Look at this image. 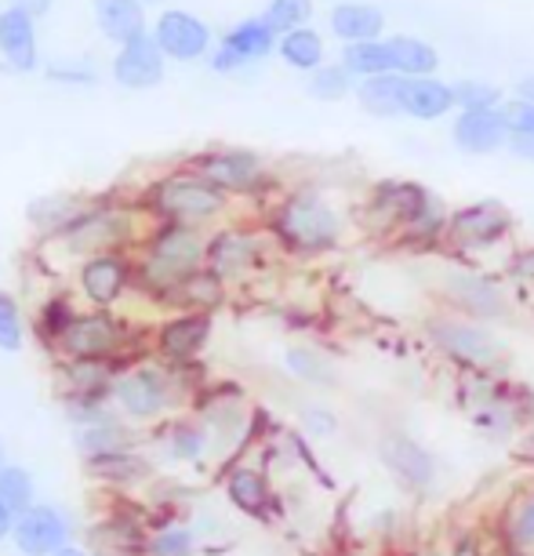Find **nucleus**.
<instances>
[{
  "label": "nucleus",
  "mask_w": 534,
  "mask_h": 556,
  "mask_svg": "<svg viewBox=\"0 0 534 556\" xmlns=\"http://www.w3.org/2000/svg\"><path fill=\"white\" fill-rule=\"evenodd\" d=\"M269 48H274V29H269V23H240L233 34L226 37L223 55L215 59V66L233 70V66H240V62L262 59Z\"/></svg>",
  "instance_id": "obj_16"
},
{
  "label": "nucleus",
  "mask_w": 534,
  "mask_h": 556,
  "mask_svg": "<svg viewBox=\"0 0 534 556\" xmlns=\"http://www.w3.org/2000/svg\"><path fill=\"white\" fill-rule=\"evenodd\" d=\"M331 23L339 37L353 40V45H364V40H371L382 29V15L364 4H342V8H334Z\"/></svg>",
  "instance_id": "obj_23"
},
{
  "label": "nucleus",
  "mask_w": 534,
  "mask_h": 556,
  "mask_svg": "<svg viewBox=\"0 0 534 556\" xmlns=\"http://www.w3.org/2000/svg\"><path fill=\"white\" fill-rule=\"evenodd\" d=\"M0 498L15 513L34 509V477L23 466H4L0 469Z\"/></svg>",
  "instance_id": "obj_29"
},
{
  "label": "nucleus",
  "mask_w": 534,
  "mask_h": 556,
  "mask_svg": "<svg viewBox=\"0 0 534 556\" xmlns=\"http://www.w3.org/2000/svg\"><path fill=\"white\" fill-rule=\"evenodd\" d=\"M48 4H51V0H15V8H18V12H26V15L48 12Z\"/></svg>",
  "instance_id": "obj_45"
},
{
  "label": "nucleus",
  "mask_w": 534,
  "mask_h": 556,
  "mask_svg": "<svg viewBox=\"0 0 534 556\" xmlns=\"http://www.w3.org/2000/svg\"><path fill=\"white\" fill-rule=\"evenodd\" d=\"M91 469H96L99 477H106V480H131V477H139L145 466L135 455L113 451V455H96V458H91Z\"/></svg>",
  "instance_id": "obj_34"
},
{
  "label": "nucleus",
  "mask_w": 534,
  "mask_h": 556,
  "mask_svg": "<svg viewBox=\"0 0 534 556\" xmlns=\"http://www.w3.org/2000/svg\"><path fill=\"white\" fill-rule=\"evenodd\" d=\"M498 88L491 84H480V80H466L462 88H455V102L462 106L466 113H476V110H495L498 106Z\"/></svg>",
  "instance_id": "obj_36"
},
{
  "label": "nucleus",
  "mask_w": 534,
  "mask_h": 556,
  "mask_svg": "<svg viewBox=\"0 0 534 556\" xmlns=\"http://www.w3.org/2000/svg\"><path fill=\"white\" fill-rule=\"evenodd\" d=\"M0 51L8 55L15 70H34L37 66V34L26 12L12 8L8 15H0Z\"/></svg>",
  "instance_id": "obj_15"
},
{
  "label": "nucleus",
  "mask_w": 534,
  "mask_h": 556,
  "mask_svg": "<svg viewBox=\"0 0 534 556\" xmlns=\"http://www.w3.org/2000/svg\"><path fill=\"white\" fill-rule=\"evenodd\" d=\"M277 233L298 255H320V251H331L339 244L342 223L320 197L298 193L277 212Z\"/></svg>",
  "instance_id": "obj_2"
},
{
  "label": "nucleus",
  "mask_w": 534,
  "mask_h": 556,
  "mask_svg": "<svg viewBox=\"0 0 534 556\" xmlns=\"http://www.w3.org/2000/svg\"><path fill=\"white\" fill-rule=\"evenodd\" d=\"M520 102H534V77L520 80Z\"/></svg>",
  "instance_id": "obj_47"
},
{
  "label": "nucleus",
  "mask_w": 534,
  "mask_h": 556,
  "mask_svg": "<svg viewBox=\"0 0 534 556\" xmlns=\"http://www.w3.org/2000/svg\"><path fill=\"white\" fill-rule=\"evenodd\" d=\"M400 84H404V77H393V73H385V77H371L360 88L364 110L379 113V117H393V113H400Z\"/></svg>",
  "instance_id": "obj_28"
},
{
  "label": "nucleus",
  "mask_w": 534,
  "mask_h": 556,
  "mask_svg": "<svg viewBox=\"0 0 534 556\" xmlns=\"http://www.w3.org/2000/svg\"><path fill=\"white\" fill-rule=\"evenodd\" d=\"M0 469H4V444H0Z\"/></svg>",
  "instance_id": "obj_50"
},
{
  "label": "nucleus",
  "mask_w": 534,
  "mask_h": 556,
  "mask_svg": "<svg viewBox=\"0 0 534 556\" xmlns=\"http://www.w3.org/2000/svg\"><path fill=\"white\" fill-rule=\"evenodd\" d=\"M96 15H99L102 34L120 40V45H131V40L142 37L139 0H96Z\"/></svg>",
  "instance_id": "obj_21"
},
{
  "label": "nucleus",
  "mask_w": 534,
  "mask_h": 556,
  "mask_svg": "<svg viewBox=\"0 0 534 556\" xmlns=\"http://www.w3.org/2000/svg\"><path fill=\"white\" fill-rule=\"evenodd\" d=\"M280 51H284V59L291 62V66H298V70H313L320 62V55H323L320 37L309 34V29H295V34H288L284 45H280Z\"/></svg>",
  "instance_id": "obj_31"
},
{
  "label": "nucleus",
  "mask_w": 534,
  "mask_h": 556,
  "mask_svg": "<svg viewBox=\"0 0 534 556\" xmlns=\"http://www.w3.org/2000/svg\"><path fill=\"white\" fill-rule=\"evenodd\" d=\"M520 455L527 458V462H534V429H527V433H523V440H520Z\"/></svg>",
  "instance_id": "obj_46"
},
{
  "label": "nucleus",
  "mask_w": 534,
  "mask_h": 556,
  "mask_svg": "<svg viewBox=\"0 0 534 556\" xmlns=\"http://www.w3.org/2000/svg\"><path fill=\"white\" fill-rule=\"evenodd\" d=\"M153 556H193V534L186 528H167L150 542Z\"/></svg>",
  "instance_id": "obj_37"
},
{
  "label": "nucleus",
  "mask_w": 534,
  "mask_h": 556,
  "mask_svg": "<svg viewBox=\"0 0 534 556\" xmlns=\"http://www.w3.org/2000/svg\"><path fill=\"white\" fill-rule=\"evenodd\" d=\"M379 462L385 466V473L407 491H429L440 480V462L433 451L422 440L400 433V429L379 440Z\"/></svg>",
  "instance_id": "obj_3"
},
{
  "label": "nucleus",
  "mask_w": 534,
  "mask_h": 556,
  "mask_svg": "<svg viewBox=\"0 0 534 556\" xmlns=\"http://www.w3.org/2000/svg\"><path fill=\"white\" fill-rule=\"evenodd\" d=\"M226 495L240 513H247V517H255V520H269V509H274V488H269V480L262 477L258 469H237L226 484Z\"/></svg>",
  "instance_id": "obj_17"
},
{
  "label": "nucleus",
  "mask_w": 534,
  "mask_h": 556,
  "mask_svg": "<svg viewBox=\"0 0 534 556\" xmlns=\"http://www.w3.org/2000/svg\"><path fill=\"white\" fill-rule=\"evenodd\" d=\"M204 447H207V433L201 426H175L171 437H167V451L178 462H196L204 455Z\"/></svg>",
  "instance_id": "obj_32"
},
{
  "label": "nucleus",
  "mask_w": 534,
  "mask_h": 556,
  "mask_svg": "<svg viewBox=\"0 0 534 556\" xmlns=\"http://www.w3.org/2000/svg\"><path fill=\"white\" fill-rule=\"evenodd\" d=\"M51 77L77 84V80H91V70L88 66H55V70H51Z\"/></svg>",
  "instance_id": "obj_41"
},
{
  "label": "nucleus",
  "mask_w": 534,
  "mask_h": 556,
  "mask_svg": "<svg viewBox=\"0 0 534 556\" xmlns=\"http://www.w3.org/2000/svg\"><path fill=\"white\" fill-rule=\"evenodd\" d=\"M15 545L26 556H55L69 545V520L51 506H34L18 513Z\"/></svg>",
  "instance_id": "obj_5"
},
{
  "label": "nucleus",
  "mask_w": 534,
  "mask_h": 556,
  "mask_svg": "<svg viewBox=\"0 0 534 556\" xmlns=\"http://www.w3.org/2000/svg\"><path fill=\"white\" fill-rule=\"evenodd\" d=\"M452 556H480V539L476 534H462V539L452 545Z\"/></svg>",
  "instance_id": "obj_44"
},
{
  "label": "nucleus",
  "mask_w": 534,
  "mask_h": 556,
  "mask_svg": "<svg viewBox=\"0 0 534 556\" xmlns=\"http://www.w3.org/2000/svg\"><path fill=\"white\" fill-rule=\"evenodd\" d=\"M309 18V0H274L266 12V23L269 29H291L295 34L298 23Z\"/></svg>",
  "instance_id": "obj_35"
},
{
  "label": "nucleus",
  "mask_w": 534,
  "mask_h": 556,
  "mask_svg": "<svg viewBox=\"0 0 534 556\" xmlns=\"http://www.w3.org/2000/svg\"><path fill=\"white\" fill-rule=\"evenodd\" d=\"M302 429H306L309 437H317V440H328L339 433V415L328 412L323 404H313L302 412Z\"/></svg>",
  "instance_id": "obj_38"
},
{
  "label": "nucleus",
  "mask_w": 534,
  "mask_h": 556,
  "mask_svg": "<svg viewBox=\"0 0 534 556\" xmlns=\"http://www.w3.org/2000/svg\"><path fill=\"white\" fill-rule=\"evenodd\" d=\"M0 350H23V313H18L15 299L4 295V291H0Z\"/></svg>",
  "instance_id": "obj_33"
},
{
  "label": "nucleus",
  "mask_w": 534,
  "mask_h": 556,
  "mask_svg": "<svg viewBox=\"0 0 534 556\" xmlns=\"http://www.w3.org/2000/svg\"><path fill=\"white\" fill-rule=\"evenodd\" d=\"M455 88H444L440 80H425V77H404L400 84V113L418 121H436L444 117L447 110H455Z\"/></svg>",
  "instance_id": "obj_14"
},
{
  "label": "nucleus",
  "mask_w": 534,
  "mask_h": 556,
  "mask_svg": "<svg viewBox=\"0 0 534 556\" xmlns=\"http://www.w3.org/2000/svg\"><path fill=\"white\" fill-rule=\"evenodd\" d=\"M452 233L466 248H491L509 233V212L495 201H480L473 207H462L452 218Z\"/></svg>",
  "instance_id": "obj_9"
},
{
  "label": "nucleus",
  "mask_w": 534,
  "mask_h": 556,
  "mask_svg": "<svg viewBox=\"0 0 534 556\" xmlns=\"http://www.w3.org/2000/svg\"><path fill=\"white\" fill-rule=\"evenodd\" d=\"M429 556H440V553H429Z\"/></svg>",
  "instance_id": "obj_51"
},
{
  "label": "nucleus",
  "mask_w": 534,
  "mask_h": 556,
  "mask_svg": "<svg viewBox=\"0 0 534 556\" xmlns=\"http://www.w3.org/2000/svg\"><path fill=\"white\" fill-rule=\"evenodd\" d=\"M77 447L88 451L91 458H96V455H113V451H120V447H124V429H120V426H113V422L80 426Z\"/></svg>",
  "instance_id": "obj_30"
},
{
  "label": "nucleus",
  "mask_w": 534,
  "mask_h": 556,
  "mask_svg": "<svg viewBox=\"0 0 534 556\" xmlns=\"http://www.w3.org/2000/svg\"><path fill=\"white\" fill-rule=\"evenodd\" d=\"M156 204H161L164 215L182 218V223H196V218H212L226 204V197L215 186L193 182V178H175V182L161 186Z\"/></svg>",
  "instance_id": "obj_8"
},
{
  "label": "nucleus",
  "mask_w": 534,
  "mask_h": 556,
  "mask_svg": "<svg viewBox=\"0 0 534 556\" xmlns=\"http://www.w3.org/2000/svg\"><path fill=\"white\" fill-rule=\"evenodd\" d=\"M425 339L436 353H444L462 371H498V364L506 361V342L480 320L429 317Z\"/></svg>",
  "instance_id": "obj_1"
},
{
  "label": "nucleus",
  "mask_w": 534,
  "mask_h": 556,
  "mask_svg": "<svg viewBox=\"0 0 534 556\" xmlns=\"http://www.w3.org/2000/svg\"><path fill=\"white\" fill-rule=\"evenodd\" d=\"M509 139H512L509 117L501 110L462 113V117L455 121V142H458V150H466V153H495Z\"/></svg>",
  "instance_id": "obj_10"
},
{
  "label": "nucleus",
  "mask_w": 534,
  "mask_h": 556,
  "mask_svg": "<svg viewBox=\"0 0 534 556\" xmlns=\"http://www.w3.org/2000/svg\"><path fill=\"white\" fill-rule=\"evenodd\" d=\"M15 520H18V513L8 506L4 498H0V539H8V534H15Z\"/></svg>",
  "instance_id": "obj_43"
},
{
  "label": "nucleus",
  "mask_w": 534,
  "mask_h": 556,
  "mask_svg": "<svg viewBox=\"0 0 534 556\" xmlns=\"http://www.w3.org/2000/svg\"><path fill=\"white\" fill-rule=\"evenodd\" d=\"M55 556H88V553H84V549H73V545H66V549L55 553Z\"/></svg>",
  "instance_id": "obj_49"
},
{
  "label": "nucleus",
  "mask_w": 534,
  "mask_h": 556,
  "mask_svg": "<svg viewBox=\"0 0 534 556\" xmlns=\"http://www.w3.org/2000/svg\"><path fill=\"white\" fill-rule=\"evenodd\" d=\"M284 364H288V371L295 375L298 382L317 386V390H323V386H334L331 361L323 353L313 350V345H291V350L284 353Z\"/></svg>",
  "instance_id": "obj_22"
},
{
  "label": "nucleus",
  "mask_w": 534,
  "mask_h": 556,
  "mask_svg": "<svg viewBox=\"0 0 534 556\" xmlns=\"http://www.w3.org/2000/svg\"><path fill=\"white\" fill-rule=\"evenodd\" d=\"M117 401L131 418H153L167 407V382L156 371H131L117 382Z\"/></svg>",
  "instance_id": "obj_12"
},
{
  "label": "nucleus",
  "mask_w": 534,
  "mask_h": 556,
  "mask_svg": "<svg viewBox=\"0 0 534 556\" xmlns=\"http://www.w3.org/2000/svg\"><path fill=\"white\" fill-rule=\"evenodd\" d=\"M251 255H255V244L240 233H226L212 244V266H215L218 277H233V273H240L247 266Z\"/></svg>",
  "instance_id": "obj_27"
},
{
  "label": "nucleus",
  "mask_w": 534,
  "mask_h": 556,
  "mask_svg": "<svg viewBox=\"0 0 534 556\" xmlns=\"http://www.w3.org/2000/svg\"><path fill=\"white\" fill-rule=\"evenodd\" d=\"M204 175L218 190H251L262 178V164L251 153H218L204 161Z\"/></svg>",
  "instance_id": "obj_19"
},
{
  "label": "nucleus",
  "mask_w": 534,
  "mask_h": 556,
  "mask_svg": "<svg viewBox=\"0 0 534 556\" xmlns=\"http://www.w3.org/2000/svg\"><path fill=\"white\" fill-rule=\"evenodd\" d=\"M390 51H393L396 70L407 73V77H425V73H433V66H436V51L429 48L425 40L393 37L390 40Z\"/></svg>",
  "instance_id": "obj_26"
},
{
  "label": "nucleus",
  "mask_w": 534,
  "mask_h": 556,
  "mask_svg": "<svg viewBox=\"0 0 534 556\" xmlns=\"http://www.w3.org/2000/svg\"><path fill=\"white\" fill-rule=\"evenodd\" d=\"M84 291H88L91 302H99V306H110V302H117V295L128 285V273H124V262L113 258V255H102V258H91L88 266H84Z\"/></svg>",
  "instance_id": "obj_20"
},
{
  "label": "nucleus",
  "mask_w": 534,
  "mask_h": 556,
  "mask_svg": "<svg viewBox=\"0 0 534 556\" xmlns=\"http://www.w3.org/2000/svg\"><path fill=\"white\" fill-rule=\"evenodd\" d=\"M349 91V80H345V70H320L313 77V96L317 99H339Z\"/></svg>",
  "instance_id": "obj_39"
},
{
  "label": "nucleus",
  "mask_w": 534,
  "mask_h": 556,
  "mask_svg": "<svg viewBox=\"0 0 534 556\" xmlns=\"http://www.w3.org/2000/svg\"><path fill=\"white\" fill-rule=\"evenodd\" d=\"M201 258H204V248H201V240H196V233H190V229H182V226L164 229L161 240H156L150 251V277L156 285H178V280L193 277Z\"/></svg>",
  "instance_id": "obj_4"
},
{
  "label": "nucleus",
  "mask_w": 534,
  "mask_h": 556,
  "mask_svg": "<svg viewBox=\"0 0 534 556\" xmlns=\"http://www.w3.org/2000/svg\"><path fill=\"white\" fill-rule=\"evenodd\" d=\"M207 334H212V320L204 313H193V317H178L171 324H164L161 331V353L171 356V361H190L204 350Z\"/></svg>",
  "instance_id": "obj_18"
},
{
  "label": "nucleus",
  "mask_w": 534,
  "mask_h": 556,
  "mask_svg": "<svg viewBox=\"0 0 534 556\" xmlns=\"http://www.w3.org/2000/svg\"><path fill=\"white\" fill-rule=\"evenodd\" d=\"M506 117L512 135H534V102H517V106H509Z\"/></svg>",
  "instance_id": "obj_40"
},
{
  "label": "nucleus",
  "mask_w": 534,
  "mask_h": 556,
  "mask_svg": "<svg viewBox=\"0 0 534 556\" xmlns=\"http://www.w3.org/2000/svg\"><path fill=\"white\" fill-rule=\"evenodd\" d=\"M164 51L156 48V40L150 37H139L131 40V45H124L117 66H113V73H117V80L124 84V88H153L156 80H161L164 73Z\"/></svg>",
  "instance_id": "obj_13"
},
{
  "label": "nucleus",
  "mask_w": 534,
  "mask_h": 556,
  "mask_svg": "<svg viewBox=\"0 0 534 556\" xmlns=\"http://www.w3.org/2000/svg\"><path fill=\"white\" fill-rule=\"evenodd\" d=\"M124 342L120 324L110 313H91V317H73L69 331L62 334V345L77 356V361H99L110 356Z\"/></svg>",
  "instance_id": "obj_7"
},
{
  "label": "nucleus",
  "mask_w": 534,
  "mask_h": 556,
  "mask_svg": "<svg viewBox=\"0 0 534 556\" xmlns=\"http://www.w3.org/2000/svg\"><path fill=\"white\" fill-rule=\"evenodd\" d=\"M517 273H534V258H527V251H523V258H517Z\"/></svg>",
  "instance_id": "obj_48"
},
{
  "label": "nucleus",
  "mask_w": 534,
  "mask_h": 556,
  "mask_svg": "<svg viewBox=\"0 0 534 556\" xmlns=\"http://www.w3.org/2000/svg\"><path fill=\"white\" fill-rule=\"evenodd\" d=\"M447 299L455 302V309L466 313V320H501L509 313L506 291L495 280L476 277V273H452L447 277Z\"/></svg>",
  "instance_id": "obj_6"
},
{
  "label": "nucleus",
  "mask_w": 534,
  "mask_h": 556,
  "mask_svg": "<svg viewBox=\"0 0 534 556\" xmlns=\"http://www.w3.org/2000/svg\"><path fill=\"white\" fill-rule=\"evenodd\" d=\"M506 549L512 556L534 553V495H523L506 517Z\"/></svg>",
  "instance_id": "obj_24"
},
{
  "label": "nucleus",
  "mask_w": 534,
  "mask_h": 556,
  "mask_svg": "<svg viewBox=\"0 0 534 556\" xmlns=\"http://www.w3.org/2000/svg\"><path fill=\"white\" fill-rule=\"evenodd\" d=\"M509 146H512V153L523 156V161H534V135H512Z\"/></svg>",
  "instance_id": "obj_42"
},
{
  "label": "nucleus",
  "mask_w": 534,
  "mask_h": 556,
  "mask_svg": "<svg viewBox=\"0 0 534 556\" xmlns=\"http://www.w3.org/2000/svg\"><path fill=\"white\" fill-rule=\"evenodd\" d=\"M345 70L360 73V77H385L390 70H396V62H393L390 45H371V40H364V45L345 48Z\"/></svg>",
  "instance_id": "obj_25"
},
{
  "label": "nucleus",
  "mask_w": 534,
  "mask_h": 556,
  "mask_svg": "<svg viewBox=\"0 0 534 556\" xmlns=\"http://www.w3.org/2000/svg\"><path fill=\"white\" fill-rule=\"evenodd\" d=\"M156 48L171 59H196L207 48V29L201 18L186 15V12H167L156 23Z\"/></svg>",
  "instance_id": "obj_11"
}]
</instances>
